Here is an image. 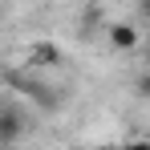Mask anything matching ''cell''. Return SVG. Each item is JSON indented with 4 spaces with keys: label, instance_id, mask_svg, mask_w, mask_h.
Listing matches in <instances>:
<instances>
[{
    "label": "cell",
    "instance_id": "cell-7",
    "mask_svg": "<svg viewBox=\"0 0 150 150\" xmlns=\"http://www.w3.org/2000/svg\"><path fill=\"white\" fill-rule=\"evenodd\" d=\"M146 69H150V45H146Z\"/></svg>",
    "mask_w": 150,
    "mask_h": 150
},
{
    "label": "cell",
    "instance_id": "cell-4",
    "mask_svg": "<svg viewBox=\"0 0 150 150\" xmlns=\"http://www.w3.org/2000/svg\"><path fill=\"white\" fill-rule=\"evenodd\" d=\"M134 89H138V98H150V69H142V73H138Z\"/></svg>",
    "mask_w": 150,
    "mask_h": 150
},
{
    "label": "cell",
    "instance_id": "cell-2",
    "mask_svg": "<svg viewBox=\"0 0 150 150\" xmlns=\"http://www.w3.org/2000/svg\"><path fill=\"white\" fill-rule=\"evenodd\" d=\"M21 134H25V118L16 110H4L0 105V142H16Z\"/></svg>",
    "mask_w": 150,
    "mask_h": 150
},
{
    "label": "cell",
    "instance_id": "cell-1",
    "mask_svg": "<svg viewBox=\"0 0 150 150\" xmlns=\"http://www.w3.org/2000/svg\"><path fill=\"white\" fill-rule=\"evenodd\" d=\"M105 41H110L114 53L138 49V25H110V28H105Z\"/></svg>",
    "mask_w": 150,
    "mask_h": 150
},
{
    "label": "cell",
    "instance_id": "cell-5",
    "mask_svg": "<svg viewBox=\"0 0 150 150\" xmlns=\"http://www.w3.org/2000/svg\"><path fill=\"white\" fill-rule=\"evenodd\" d=\"M118 150H150V138H130V142H122Z\"/></svg>",
    "mask_w": 150,
    "mask_h": 150
},
{
    "label": "cell",
    "instance_id": "cell-6",
    "mask_svg": "<svg viewBox=\"0 0 150 150\" xmlns=\"http://www.w3.org/2000/svg\"><path fill=\"white\" fill-rule=\"evenodd\" d=\"M138 12H142V21H150V0H138Z\"/></svg>",
    "mask_w": 150,
    "mask_h": 150
},
{
    "label": "cell",
    "instance_id": "cell-3",
    "mask_svg": "<svg viewBox=\"0 0 150 150\" xmlns=\"http://www.w3.org/2000/svg\"><path fill=\"white\" fill-rule=\"evenodd\" d=\"M28 61H33V65H57V61H61V49H57L53 41H41V45L28 49Z\"/></svg>",
    "mask_w": 150,
    "mask_h": 150
}]
</instances>
